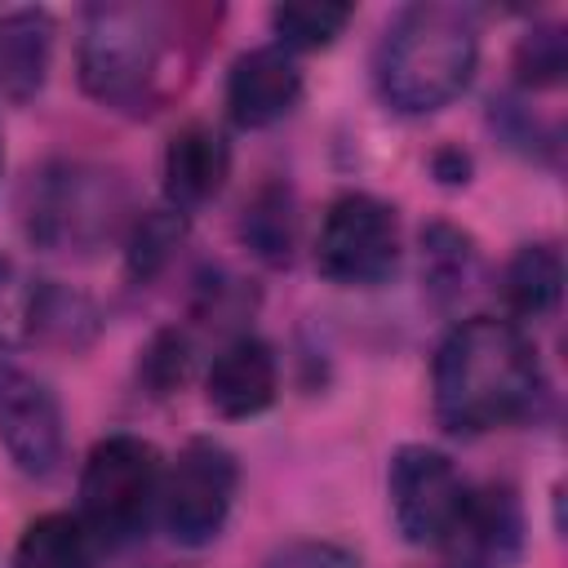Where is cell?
Wrapping results in <instances>:
<instances>
[{
    "instance_id": "1",
    "label": "cell",
    "mask_w": 568,
    "mask_h": 568,
    "mask_svg": "<svg viewBox=\"0 0 568 568\" xmlns=\"http://www.w3.org/2000/svg\"><path fill=\"white\" fill-rule=\"evenodd\" d=\"M435 417L448 435L524 422L541 399V359L515 320L470 315L444 333L430 364Z\"/></svg>"
},
{
    "instance_id": "2",
    "label": "cell",
    "mask_w": 568,
    "mask_h": 568,
    "mask_svg": "<svg viewBox=\"0 0 568 568\" xmlns=\"http://www.w3.org/2000/svg\"><path fill=\"white\" fill-rule=\"evenodd\" d=\"M479 27L475 13L444 0L399 9L377 44V93L399 115H430L448 106L475 75Z\"/></svg>"
},
{
    "instance_id": "3",
    "label": "cell",
    "mask_w": 568,
    "mask_h": 568,
    "mask_svg": "<svg viewBox=\"0 0 568 568\" xmlns=\"http://www.w3.org/2000/svg\"><path fill=\"white\" fill-rule=\"evenodd\" d=\"M178 9L155 4H93L80 31V89L115 111H151L164 98V62L173 53L169 27Z\"/></svg>"
},
{
    "instance_id": "4",
    "label": "cell",
    "mask_w": 568,
    "mask_h": 568,
    "mask_svg": "<svg viewBox=\"0 0 568 568\" xmlns=\"http://www.w3.org/2000/svg\"><path fill=\"white\" fill-rule=\"evenodd\" d=\"M124 217L120 173L89 160H53L31 173L22 195V222L36 248L44 253H93L102 248Z\"/></svg>"
},
{
    "instance_id": "5",
    "label": "cell",
    "mask_w": 568,
    "mask_h": 568,
    "mask_svg": "<svg viewBox=\"0 0 568 568\" xmlns=\"http://www.w3.org/2000/svg\"><path fill=\"white\" fill-rule=\"evenodd\" d=\"M160 453L142 435L120 430L89 448L80 466V519L98 546H124L146 528L160 501Z\"/></svg>"
},
{
    "instance_id": "6",
    "label": "cell",
    "mask_w": 568,
    "mask_h": 568,
    "mask_svg": "<svg viewBox=\"0 0 568 568\" xmlns=\"http://www.w3.org/2000/svg\"><path fill=\"white\" fill-rule=\"evenodd\" d=\"M235 488H240L235 453L217 439H186L182 453L173 457V466L160 475L155 506H160L164 532L186 550L217 541L231 519Z\"/></svg>"
},
{
    "instance_id": "7",
    "label": "cell",
    "mask_w": 568,
    "mask_h": 568,
    "mask_svg": "<svg viewBox=\"0 0 568 568\" xmlns=\"http://www.w3.org/2000/svg\"><path fill=\"white\" fill-rule=\"evenodd\" d=\"M399 262V217L368 191H346L324 209L315 271L337 288H373Z\"/></svg>"
},
{
    "instance_id": "8",
    "label": "cell",
    "mask_w": 568,
    "mask_h": 568,
    "mask_svg": "<svg viewBox=\"0 0 568 568\" xmlns=\"http://www.w3.org/2000/svg\"><path fill=\"white\" fill-rule=\"evenodd\" d=\"M390 519L408 546H448L462 519L466 484L448 453L430 444H399L386 466Z\"/></svg>"
},
{
    "instance_id": "9",
    "label": "cell",
    "mask_w": 568,
    "mask_h": 568,
    "mask_svg": "<svg viewBox=\"0 0 568 568\" xmlns=\"http://www.w3.org/2000/svg\"><path fill=\"white\" fill-rule=\"evenodd\" d=\"M0 444L13 457V466L31 479L58 475L67 457L58 395L49 390V382L9 359H0Z\"/></svg>"
},
{
    "instance_id": "10",
    "label": "cell",
    "mask_w": 568,
    "mask_h": 568,
    "mask_svg": "<svg viewBox=\"0 0 568 568\" xmlns=\"http://www.w3.org/2000/svg\"><path fill=\"white\" fill-rule=\"evenodd\" d=\"M302 102V67L280 44L248 49L226 71V115L240 129H271Z\"/></svg>"
},
{
    "instance_id": "11",
    "label": "cell",
    "mask_w": 568,
    "mask_h": 568,
    "mask_svg": "<svg viewBox=\"0 0 568 568\" xmlns=\"http://www.w3.org/2000/svg\"><path fill=\"white\" fill-rule=\"evenodd\" d=\"M275 390H280V364H275V351L253 337V333H240L231 337L213 364H209V377H204V399L217 417L226 422H240V417H257L275 404Z\"/></svg>"
},
{
    "instance_id": "12",
    "label": "cell",
    "mask_w": 568,
    "mask_h": 568,
    "mask_svg": "<svg viewBox=\"0 0 568 568\" xmlns=\"http://www.w3.org/2000/svg\"><path fill=\"white\" fill-rule=\"evenodd\" d=\"M160 178H164V204H173L178 213H191V209L209 204L226 186V178H231V146H226V138L213 124H204V120L182 124L169 138V146H164Z\"/></svg>"
},
{
    "instance_id": "13",
    "label": "cell",
    "mask_w": 568,
    "mask_h": 568,
    "mask_svg": "<svg viewBox=\"0 0 568 568\" xmlns=\"http://www.w3.org/2000/svg\"><path fill=\"white\" fill-rule=\"evenodd\" d=\"M453 541L462 546L466 559L506 568L519 546H524V506L515 497L510 484H484V488H466L462 501V519Z\"/></svg>"
},
{
    "instance_id": "14",
    "label": "cell",
    "mask_w": 568,
    "mask_h": 568,
    "mask_svg": "<svg viewBox=\"0 0 568 568\" xmlns=\"http://www.w3.org/2000/svg\"><path fill=\"white\" fill-rule=\"evenodd\" d=\"M53 62V18L44 9H18L0 18V93L9 102H31Z\"/></svg>"
},
{
    "instance_id": "15",
    "label": "cell",
    "mask_w": 568,
    "mask_h": 568,
    "mask_svg": "<svg viewBox=\"0 0 568 568\" xmlns=\"http://www.w3.org/2000/svg\"><path fill=\"white\" fill-rule=\"evenodd\" d=\"M240 240L266 266H288L297 244V204L284 178H266L240 209Z\"/></svg>"
},
{
    "instance_id": "16",
    "label": "cell",
    "mask_w": 568,
    "mask_h": 568,
    "mask_svg": "<svg viewBox=\"0 0 568 568\" xmlns=\"http://www.w3.org/2000/svg\"><path fill=\"white\" fill-rule=\"evenodd\" d=\"M564 293V257L555 244H519L501 271V302L515 320H546Z\"/></svg>"
},
{
    "instance_id": "17",
    "label": "cell",
    "mask_w": 568,
    "mask_h": 568,
    "mask_svg": "<svg viewBox=\"0 0 568 568\" xmlns=\"http://www.w3.org/2000/svg\"><path fill=\"white\" fill-rule=\"evenodd\" d=\"M93 559L98 537L89 524L71 510H49L22 528L9 568H93Z\"/></svg>"
},
{
    "instance_id": "18",
    "label": "cell",
    "mask_w": 568,
    "mask_h": 568,
    "mask_svg": "<svg viewBox=\"0 0 568 568\" xmlns=\"http://www.w3.org/2000/svg\"><path fill=\"white\" fill-rule=\"evenodd\" d=\"M475 271H479V248L470 231L444 217L422 226V284L435 306H453L475 284Z\"/></svg>"
},
{
    "instance_id": "19",
    "label": "cell",
    "mask_w": 568,
    "mask_h": 568,
    "mask_svg": "<svg viewBox=\"0 0 568 568\" xmlns=\"http://www.w3.org/2000/svg\"><path fill=\"white\" fill-rule=\"evenodd\" d=\"M102 315L98 306L58 280H40L36 297V320H31V346H53V351H80L98 337Z\"/></svg>"
},
{
    "instance_id": "20",
    "label": "cell",
    "mask_w": 568,
    "mask_h": 568,
    "mask_svg": "<svg viewBox=\"0 0 568 568\" xmlns=\"http://www.w3.org/2000/svg\"><path fill=\"white\" fill-rule=\"evenodd\" d=\"M186 244V213L173 204H155L133 217L129 240H124V271L133 284H151Z\"/></svg>"
},
{
    "instance_id": "21",
    "label": "cell",
    "mask_w": 568,
    "mask_h": 568,
    "mask_svg": "<svg viewBox=\"0 0 568 568\" xmlns=\"http://www.w3.org/2000/svg\"><path fill=\"white\" fill-rule=\"evenodd\" d=\"M351 18L355 9L337 0H288L271 9V31L284 53H315V49H328Z\"/></svg>"
},
{
    "instance_id": "22",
    "label": "cell",
    "mask_w": 568,
    "mask_h": 568,
    "mask_svg": "<svg viewBox=\"0 0 568 568\" xmlns=\"http://www.w3.org/2000/svg\"><path fill=\"white\" fill-rule=\"evenodd\" d=\"M191 368H195V346H191V333L178 328V324L155 328V333L146 337L142 355H138V377H142V386H146L155 399H164V395H173L178 386H186Z\"/></svg>"
},
{
    "instance_id": "23",
    "label": "cell",
    "mask_w": 568,
    "mask_h": 568,
    "mask_svg": "<svg viewBox=\"0 0 568 568\" xmlns=\"http://www.w3.org/2000/svg\"><path fill=\"white\" fill-rule=\"evenodd\" d=\"M515 80L524 89H555L568 71V36L564 27L555 22H541V27H528L515 44Z\"/></svg>"
},
{
    "instance_id": "24",
    "label": "cell",
    "mask_w": 568,
    "mask_h": 568,
    "mask_svg": "<svg viewBox=\"0 0 568 568\" xmlns=\"http://www.w3.org/2000/svg\"><path fill=\"white\" fill-rule=\"evenodd\" d=\"M40 280H31L13 257H0V351L31 346Z\"/></svg>"
},
{
    "instance_id": "25",
    "label": "cell",
    "mask_w": 568,
    "mask_h": 568,
    "mask_svg": "<svg viewBox=\"0 0 568 568\" xmlns=\"http://www.w3.org/2000/svg\"><path fill=\"white\" fill-rule=\"evenodd\" d=\"M253 311V288L222 271V266H209L200 280H195V293H191V315L204 320V324H235Z\"/></svg>"
},
{
    "instance_id": "26",
    "label": "cell",
    "mask_w": 568,
    "mask_h": 568,
    "mask_svg": "<svg viewBox=\"0 0 568 568\" xmlns=\"http://www.w3.org/2000/svg\"><path fill=\"white\" fill-rule=\"evenodd\" d=\"M262 568H359V555L342 541H320V537H302L280 546Z\"/></svg>"
},
{
    "instance_id": "27",
    "label": "cell",
    "mask_w": 568,
    "mask_h": 568,
    "mask_svg": "<svg viewBox=\"0 0 568 568\" xmlns=\"http://www.w3.org/2000/svg\"><path fill=\"white\" fill-rule=\"evenodd\" d=\"M470 155L462 151V146H439L435 155H430V173H435V182H444V186H466L470 182Z\"/></svg>"
},
{
    "instance_id": "28",
    "label": "cell",
    "mask_w": 568,
    "mask_h": 568,
    "mask_svg": "<svg viewBox=\"0 0 568 568\" xmlns=\"http://www.w3.org/2000/svg\"><path fill=\"white\" fill-rule=\"evenodd\" d=\"M453 568H493V564H479V559H466V555H462Z\"/></svg>"
},
{
    "instance_id": "29",
    "label": "cell",
    "mask_w": 568,
    "mask_h": 568,
    "mask_svg": "<svg viewBox=\"0 0 568 568\" xmlns=\"http://www.w3.org/2000/svg\"><path fill=\"white\" fill-rule=\"evenodd\" d=\"M0 173H4V146H0Z\"/></svg>"
}]
</instances>
